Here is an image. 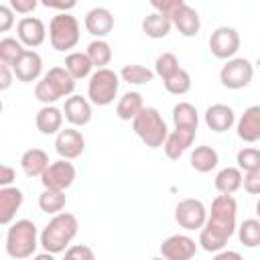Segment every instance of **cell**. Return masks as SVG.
I'll list each match as a JSON object with an SVG mask.
<instances>
[{"mask_svg": "<svg viewBox=\"0 0 260 260\" xmlns=\"http://www.w3.org/2000/svg\"><path fill=\"white\" fill-rule=\"evenodd\" d=\"M238 203L232 195H217L211 201V211L205 225L199 230V244L205 252H221L236 232Z\"/></svg>", "mask_w": 260, "mask_h": 260, "instance_id": "cell-1", "label": "cell"}, {"mask_svg": "<svg viewBox=\"0 0 260 260\" xmlns=\"http://www.w3.org/2000/svg\"><path fill=\"white\" fill-rule=\"evenodd\" d=\"M79 232V221L73 213H59V215H53L49 219V223L43 228L41 232V246L45 248V252H51V254H59V252H65L71 244V240L77 236Z\"/></svg>", "mask_w": 260, "mask_h": 260, "instance_id": "cell-2", "label": "cell"}, {"mask_svg": "<svg viewBox=\"0 0 260 260\" xmlns=\"http://www.w3.org/2000/svg\"><path fill=\"white\" fill-rule=\"evenodd\" d=\"M75 89V79L65 67H51L35 85V98L45 106H53L61 98H71Z\"/></svg>", "mask_w": 260, "mask_h": 260, "instance_id": "cell-3", "label": "cell"}, {"mask_svg": "<svg viewBox=\"0 0 260 260\" xmlns=\"http://www.w3.org/2000/svg\"><path fill=\"white\" fill-rule=\"evenodd\" d=\"M41 244V238L37 234V225L30 219H16L10 223L6 232V254L16 260L30 258Z\"/></svg>", "mask_w": 260, "mask_h": 260, "instance_id": "cell-4", "label": "cell"}, {"mask_svg": "<svg viewBox=\"0 0 260 260\" xmlns=\"http://www.w3.org/2000/svg\"><path fill=\"white\" fill-rule=\"evenodd\" d=\"M132 128L136 132V136L148 146V148H158L165 144L167 136H169V128L167 122L162 120L160 112L156 108L144 106L142 112L132 120Z\"/></svg>", "mask_w": 260, "mask_h": 260, "instance_id": "cell-5", "label": "cell"}, {"mask_svg": "<svg viewBox=\"0 0 260 260\" xmlns=\"http://www.w3.org/2000/svg\"><path fill=\"white\" fill-rule=\"evenodd\" d=\"M79 22L69 12H59L49 22V41L55 51H69L79 43Z\"/></svg>", "mask_w": 260, "mask_h": 260, "instance_id": "cell-6", "label": "cell"}, {"mask_svg": "<svg viewBox=\"0 0 260 260\" xmlns=\"http://www.w3.org/2000/svg\"><path fill=\"white\" fill-rule=\"evenodd\" d=\"M120 75L112 69H95L87 81V98L95 106H110L118 95Z\"/></svg>", "mask_w": 260, "mask_h": 260, "instance_id": "cell-7", "label": "cell"}, {"mask_svg": "<svg viewBox=\"0 0 260 260\" xmlns=\"http://www.w3.org/2000/svg\"><path fill=\"white\" fill-rule=\"evenodd\" d=\"M252 77H254V65L250 59H244V57L230 59L219 71V81L228 89H242L250 85Z\"/></svg>", "mask_w": 260, "mask_h": 260, "instance_id": "cell-8", "label": "cell"}, {"mask_svg": "<svg viewBox=\"0 0 260 260\" xmlns=\"http://www.w3.org/2000/svg\"><path fill=\"white\" fill-rule=\"evenodd\" d=\"M175 221L189 232L201 230L207 221V209H205L203 201L193 199V197L179 201L175 207Z\"/></svg>", "mask_w": 260, "mask_h": 260, "instance_id": "cell-9", "label": "cell"}, {"mask_svg": "<svg viewBox=\"0 0 260 260\" xmlns=\"http://www.w3.org/2000/svg\"><path fill=\"white\" fill-rule=\"evenodd\" d=\"M75 177H77V171H75L73 162H69L65 158H59V160H55L47 167V171L41 177V183H43L45 189L65 191L73 185Z\"/></svg>", "mask_w": 260, "mask_h": 260, "instance_id": "cell-10", "label": "cell"}, {"mask_svg": "<svg viewBox=\"0 0 260 260\" xmlns=\"http://www.w3.org/2000/svg\"><path fill=\"white\" fill-rule=\"evenodd\" d=\"M240 49V35L232 26H217L209 37V51L217 59H234Z\"/></svg>", "mask_w": 260, "mask_h": 260, "instance_id": "cell-11", "label": "cell"}, {"mask_svg": "<svg viewBox=\"0 0 260 260\" xmlns=\"http://www.w3.org/2000/svg\"><path fill=\"white\" fill-rule=\"evenodd\" d=\"M158 250L165 260H191L197 252V244L193 238H189L185 234H175V236H169L167 240H162Z\"/></svg>", "mask_w": 260, "mask_h": 260, "instance_id": "cell-12", "label": "cell"}, {"mask_svg": "<svg viewBox=\"0 0 260 260\" xmlns=\"http://www.w3.org/2000/svg\"><path fill=\"white\" fill-rule=\"evenodd\" d=\"M55 150L61 158L73 160L83 154L85 150V138L77 128H65L55 138Z\"/></svg>", "mask_w": 260, "mask_h": 260, "instance_id": "cell-13", "label": "cell"}, {"mask_svg": "<svg viewBox=\"0 0 260 260\" xmlns=\"http://www.w3.org/2000/svg\"><path fill=\"white\" fill-rule=\"evenodd\" d=\"M16 35H18V41L24 45V47H41L45 43V37H47V28H45V22L37 16H22L16 24Z\"/></svg>", "mask_w": 260, "mask_h": 260, "instance_id": "cell-14", "label": "cell"}, {"mask_svg": "<svg viewBox=\"0 0 260 260\" xmlns=\"http://www.w3.org/2000/svg\"><path fill=\"white\" fill-rule=\"evenodd\" d=\"M12 71H14V77L22 83L37 81L43 71V59L35 49H26L24 55L18 59V63L12 67Z\"/></svg>", "mask_w": 260, "mask_h": 260, "instance_id": "cell-15", "label": "cell"}, {"mask_svg": "<svg viewBox=\"0 0 260 260\" xmlns=\"http://www.w3.org/2000/svg\"><path fill=\"white\" fill-rule=\"evenodd\" d=\"M195 134H197V130H191V128H175L173 132H169V136H167V140L162 144L167 158L179 160L181 154L193 144Z\"/></svg>", "mask_w": 260, "mask_h": 260, "instance_id": "cell-16", "label": "cell"}, {"mask_svg": "<svg viewBox=\"0 0 260 260\" xmlns=\"http://www.w3.org/2000/svg\"><path fill=\"white\" fill-rule=\"evenodd\" d=\"M85 28L95 39H104L114 28V14L104 6H95L85 14Z\"/></svg>", "mask_w": 260, "mask_h": 260, "instance_id": "cell-17", "label": "cell"}, {"mask_svg": "<svg viewBox=\"0 0 260 260\" xmlns=\"http://www.w3.org/2000/svg\"><path fill=\"white\" fill-rule=\"evenodd\" d=\"M63 116L73 126H85V124H89V120H91V104H89V100L83 98V95H75L73 93L71 98L65 100Z\"/></svg>", "mask_w": 260, "mask_h": 260, "instance_id": "cell-18", "label": "cell"}, {"mask_svg": "<svg viewBox=\"0 0 260 260\" xmlns=\"http://www.w3.org/2000/svg\"><path fill=\"white\" fill-rule=\"evenodd\" d=\"M238 136L244 142H256L260 140V106H250L244 110V114L240 116L238 124H236Z\"/></svg>", "mask_w": 260, "mask_h": 260, "instance_id": "cell-19", "label": "cell"}, {"mask_svg": "<svg viewBox=\"0 0 260 260\" xmlns=\"http://www.w3.org/2000/svg\"><path fill=\"white\" fill-rule=\"evenodd\" d=\"M236 122V114L228 104H213L205 110V124L209 130L213 132H225L234 126Z\"/></svg>", "mask_w": 260, "mask_h": 260, "instance_id": "cell-20", "label": "cell"}, {"mask_svg": "<svg viewBox=\"0 0 260 260\" xmlns=\"http://www.w3.org/2000/svg\"><path fill=\"white\" fill-rule=\"evenodd\" d=\"M22 201H24V195L18 187H2L0 189V223L2 225L12 223Z\"/></svg>", "mask_w": 260, "mask_h": 260, "instance_id": "cell-21", "label": "cell"}, {"mask_svg": "<svg viewBox=\"0 0 260 260\" xmlns=\"http://www.w3.org/2000/svg\"><path fill=\"white\" fill-rule=\"evenodd\" d=\"M173 24L177 26V30L183 35V37H195L201 28V20H199V14L193 6H189L187 2H183V6L175 12V16L171 18Z\"/></svg>", "mask_w": 260, "mask_h": 260, "instance_id": "cell-22", "label": "cell"}, {"mask_svg": "<svg viewBox=\"0 0 260 260\" xmlns=\"http://www.w3.org/2000/svg\"><path fill=\"white\" fill-rule=\"evenodd\" d=\"M35 124L41 134H59L63 124V112L55 106H43L35 116Z\"/></svg>", "mask_w": 260, "mask_h": 260, "instance_id": "cell-23", "label": "cell"}, {"mask_svg": "<svg viewBox=\"0 0 260 260\" xmlns=\"http://www.w3.org/2000/svg\"><path fill=\"white\" fill-rule=\"evenodd\" d=\"M49 165V154L43 148H28L20 156V167L26 177H43Z\"/></svg>", "mask_w": 260, "mask_h": 260, "instance_id": "cell-24", "label": "cell"}, {"mask_svg": "<svg viewBox=\"0 0 260 260\" xmlns=\"http://www.w3.org/2000/svg\"><path fill=\"white\" fill-rule=\"evenodd\" d=\"M217 162H219V154L213 146L201 144V146H195L191 152V167L197 173H209L217 167Z\"/></svg>", "mask_w": 260, "mask_h": 260, "instance_id": "cell-25", "label": "cell"}, {"mask_svg": "<svg viewBox=\"0 0 260 260\" xmlns=\"http://www.w3.org/2000/svg\"><path fill=\"white\" fill-rule=\"evenodd\" d=\"M244 183V175L238 167H225L215 175V189L219 195H234Z\"/></svg>", "mask_w": 260, "mask_h": 260, "instance_id": "cell-26", "label": "cell"}, {"mask_svg": "<svg viewBox=\"0 0 260 260\" xmlns=\"http://www.w3.org/2000/svg\"><path fill=\"white\" fill-rule=\"evenodd\" d=\"M144 108V102H142V93L140 91H126L120 100H118V106H116V116L120 120H134Z\"/></svg>", "mask_w": 260, "mask_h": 260, "instance_id": "cell-27", "label": "cell"}, {"mask_svg": "<svg viewBox=\"0 0 260 260\" xmlns=\"http://www.w3.org/2000/svg\"><path fill=\"white\" fill-rule=\"evenodd\" d=\"M171 26H173V20L160 12H152L142 20V32L150 39H165L171 32Z\"/></svg>", "mask_w": 260, "mask_h": 260, "instance_id": "cell-28", "label": "cell"}, {"mask_svg": "<svg viewBox=\"0 0 260 260\" xmlns=\"http://www.w3.org/2000/svg\"><path fill=\"white\" fill-rule=\"evenodd\" d=\"M65 69L69 71V75L77 81V79H85V77H91V61L87 57V53H81V51H73L65 57Z\"/></svg>", "mask_w": 260, "mask_h": 260, "instance_id": "cell-29", "label": "cell"}, {"mask_svg": "<svg viewBox=\"0 0 260 260\" xmlns=\"http://www.w3.org/2000/svg\"><path fill=\"white\" fill-rule=\"evenodd\" d=\"M65 205H67L65 191L43 189V193L39 195V207H41V211H45L47 215H59V213H63Z\"/></svg>", "mask_w": 260, "mask_h": 260, "instance_id": "cell-30", "label": "cell"}, {"mask_svg": "<svg viewBox=\"0 0 260 260\" xmlns=\"http://www.w3.org/2000/svg\"><path fill=\"white\" fill-rule=\"evenodd\" d=\"M173 124H175V128H191V130H197L199 114H197L195 106L189 104V102H179L173 108Z\"/></svg>", "mask_w": 260, "mask_h": 260, "instance_id": "cell-31", "label": "cell"}, {"mask_svg": "<svg viewBox=\"0 0 260 260\" xmlns=\"http://www.w3.org/2000/svg\"><path fill=\"white\" fill-rule=\"evenodd\" d=\"M85 53H87L91 65L98 67V69H106V65L112 61V47H110V43L104 41V39L91 41V43L87 45Z\"/></svg>", "mask_w": 260, "mask_h": 260, "instance_id": "cell-32", "label": "cell"}, {"mask_svg": "<svg viewBox=\"0 0 260 260\" xmlns=\"http://www.w3.org/2000/svg\"><path fill=\"white\" fill-rule=\"evenodd\" d=\"M24 45L18 41V39H12V37H4L0 41V61L2 65H8V67H14L18 63V59L24 55Z\"/></svg>", "mask_w": 260, "mask_h": 260, "instance_id": "cell-33", "label": "cell"}, {"mask_svg": "<svg viewBox=\"0 0 260 260\" xmlns=\"http://www.w3.org/2000/svg\"><path fill=\"white\" fill-rule=\"evenodd\" d=\"M238 238L246 248H258L260 246V219L258 217L244 219L242 225L238 228Z\"/></svg>", "mask_w": 260, "mask_h": 260, "instance_id": "cell-34", "label": "cell"}, {"mask_svg": "<svg viewBox=\"0 0 260 260\" xmlns=\"http://www.w3.org/2000/svg\"><path fill=\"white\" fill-rule=\"evenodd\" d=\"M120 77H122L126 83H132V85H144V83L152 81L154 71H150V69L144 67V65L130 63V65H124V67H122Z\"/></svg>", "mask_w": 260, "mask_h": 260, "instance_id": "cell-35", "label": "cell"}, {"mask_svg": "<svg viewBox=\"0 0 260 260\" xmlns=\"http://www.w3.org/2000/svg\"><path fill=\"white\" fill-rule=\"evenodd\" d=\"M179 69H181V65H179V59H177L175 53H169V51L167 53H160L156 57V61H154V73L162 81H167L169 77H173Z\"/></svg>", "mask_w": 260, "mask_h": 260, "instance_id": "cell-36", "label": "cell"}, {"mask_svg": "<svg viewBox=\"0 0 260 260\" xmlns=\"http://www.w3.org/2000/svg\"><path fill=\"white\" fill-rule=\"evenodd\" d=\"M165 89H167L169 93H173V95H183V93H187V91L191 89V75L181 67L173 77H169V79L165 81Z\"/></svg>", "mask_w": 260, "mask_h": 260, "instance_id": "cell-37", "label": "cell"}, {"mask_svg": "<svg viewBox=\"0 0 260 260\" xmlns=\"http://www.w3.org/2000/svg\"><path fill=\"white\" fill-rule=\"evenodd\" d=\"M236 162H238V169L246 171V173L254 171V169H260V148H254V146L242 148L236 154Z\"/></svg>", "mask_w": 260, "mask_h": 260, "instance_id": "cell-38", "label": "cell"}, {"mask_svg": "<svg viewBox=\"0 0 260 260\" xmlns=\"http://www.w3.org/2000/svg\"><path fill=\"white\" fill-rule=\"evenodd\" d=\"M61 260H95V254L85 244H75L65 250V256Z\"/></svg>", "mask_w": 260, "mask_h": 260, "instance_id": "cell-39", "label": "cell"}, {"mask_svg": "<svg viewBox=\"0 0 260 260\" xmlns=\"http://www.w3.org/2000/svg\"><path fill=\"white\" fill-rule=\"evenodd\" d=\"M150 6H152L156 12H160V14L169 16V18H173L175 12L183 6V0H152Z\"/></svg>", "mask_w": 260, "mask_h": 260, "instance_id": "cell-40", "label": "cell"}, {"mask_svg": "<svg viewBox=\"0 0 260 260\" xmlns=\"http://www.w3.org/2000/svg\"><path fill=\"white\" fill-rule=\"evenodd\" d=\"M242 187L250 193V195H260V169H254V171H248L244 175V183Z\"/></svg>", "mask_w": 260, "mask_h": 260, "instance_id": "cell-41", "label": "cell"}, {"mask_svg": "<svg viewBox=\"0 0 260 260\" xmlns=\"http://www.w3.org/2000/svg\"><path fill=\"white\" fill-rule=\"evenodd\" d=\"M14 24V10L10 4H0V30L6 32Z\"/></svg>", "mask_w": 260, "mask_h": 260, "instance_id": "cell-42", "label": "cell"}, {"mask_svg": "<svg viewBox=\"0 0 260 260\" xmlns=\"http://www.w3.org/2000/svg\"><path fill=\"white\" fill-rule=\"evenodd\" d=\"M37 0H10V8L14 12H20V14H28L37 8Z\"/></svg>", "mask_w": 260, "mask_h": 260, "instance_id": "cell-43", "label": "cell"}, {"mask_svg": "<svg viewBox=\"0 0 260 260\" xmlns=\"http://www.w3.org/2000/svg\"><path fill=\"white\" fill-rule=\"evenodd\" d=\"M12 79H14V71L12 67L8 65H0V89L6 91L10 85H12Z\"/></svg>", "mask_w": 260, "mask_h": 260, "instance_id": "cell-44", "label": "cell"}, {"mask_svg": "<svg viewBox=\"0 0 260 260\" xmlns=\"http://www.w3.org/2000/svg\"><path fill=\"white\" fill-rule=\"evenodd\" d=\"M16 173L10 165H0V185L2 187H10V183L14 181Z\"/></svg>", "mask_w": 260, "mask_h": 260, "instance_id": "cell-45", "label": "cell"}, {"mask_svg": "<svg viewBox=\"0 0 260 260\" xmlns=\"http://www.w3.org/2000/svg\"><path fill=\"white\" fill-rule=\"evenodd\" d=\"M211 260H244V258L236 250H221V252H215V256Z\"/></svg>", "mask_w": 260, "mask_h": 260, "instance_id": "cell-46", "label": "cell"}, {"mask_svg": "<svg viewBox=\"0 0 260 260\" xmlns=\"http://www.w3.org/2000/svg\"><path fill=\"white\" fill-rule=\"evenodd\" d=\"M43 4H45L47 8H59V10H63V12H65V10H71V8L75 6L73 0H69V2H53V0H45Z\"/></svg>", "mask_w": 260, "mask_h": 260, "instance_id": "cell-47", "label": "cell"}, {"mask_svg": "<svg viewBox=\"0 0 260 260\" xmlns=\"http://www.w3.org/2000/svg\"><path fill=\"white\" fill-rule=\"evenodd\" d=\"M32 260H55V254H51V252H41V254H37Z\"/></svg>", "mask_w": 260, "mask_h": 260, "instance_id": "cell-48", "label": "cell"}, {"mask_svg": "<svg viewBox=\"0 0 260 260\" xmlns=\"http://www.w3.org/2000/svg\"><path fill=\"white\" fill-rule=\"evenodd\" d=\"M256 215H258V219H260V199H258V203H256Z\"/></svg>", "mask_w": 260, "mask_h": 260, "instance_id": "cell-49", "label": "cell"}, {"mask_svg": "<svg viewBox=\"0 0 260 260\" xmlns=\"http://www.w3.org/2000/svg\"><path fill=\"white\" fill-rule=\"evenodd\" d=\"M150 260H165L162 256H156V258H150Z\"/></svg>", "mask_w": 260, "mask_h": 260, "instance_id": "cell-50", "label": "cell"}]
</instances>
